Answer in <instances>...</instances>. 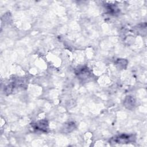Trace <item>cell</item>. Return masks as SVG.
I'll return each instance as SVG.
<instances>
[{"mask_svg":"<svg viewBox=\"0 0 147 147\" xmlns=\"http://www.w3.org/2000/svg\"><path fill=\"white\" fill-rule=\"evenodd\" d=\"M133 139L134 137L133 135L121 134L113 137L110 140V142L117 144H126L133 141Z\"/></svg>","mask_w":147,"mask_h":147,"instance_id":"6da1fadb","label":"cell"},{"mask_svg":"<svg viewBox=\"0 0 147 147\" xmlns=\"http://www.w3.org/2000/svg\"><path fill=\"white\" fill-rule=\"evenodd\" d=\"M48 127V123L47 122L45 121H42L38 123H36L35 124L34 128L36 129L42 130V131H46Z\"/></svg>","mask_w":147,"mask_h":147,"instance_id":"7a4b0ae2","label":"cell"},{"mask_svg":"<svg viewBox=\"0 0 147 147\" xmlns=\"http://www.w3.org/2000/svg\"><path fill=\"white\" fill-rule=\"evenodd\" d=\"M127 99L129 102H128L127 103H125V105H126L125 106H128V108H130V106H133L134 105V99L131 97H129Z\"/></svg>","mask_w":147,"mask_h":147,"instance_id":"3957f363","label":"cell"}]
</instances>
